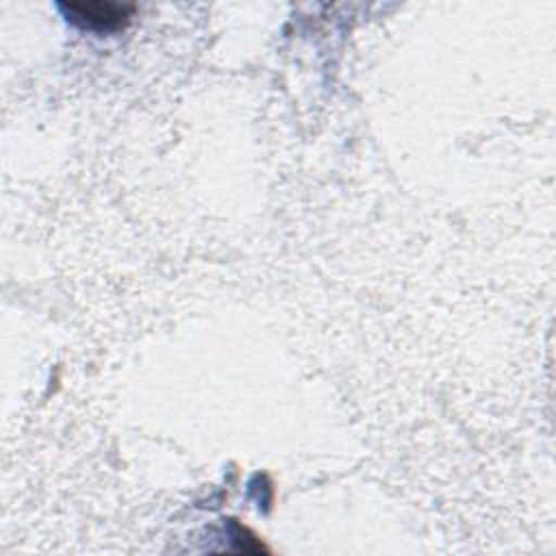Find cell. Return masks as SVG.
<instances>
[{
	"label": "cell",
	"instance_id": "6da1fadb",
	"mask_svg": "<svg viewBox=\"0 0 556 556\" xmlns=\"http://www.w3.org/2000/svg\"><path fill=\"white\" fill-rule=\"evenodd\" d=\"M61 9L67 13V20L93 30L119 28L128 22L132 11L130 4L115 2H65Z\"/></svg>",
	"mask_w": 556,
	"mask_h": 556
}]
</instances>
